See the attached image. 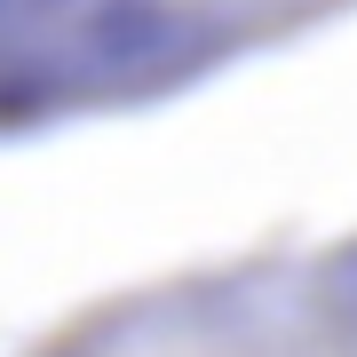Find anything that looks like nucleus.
<instances>
[{"instance_id": "obj_2", "label": "nucleus", "mask_w": 357, "mask_h": 357, "mask_svg": "<svg viewBox=\"0 0 357 357\" xmlns=\"http://www.w3.org/2000/svg\"><path fill=\"white\" fill-rule=\"evenodd\" d=\"M357 0H64L48 24L16 112H103L159 103L246 56L349 16Z\"/></svg>"}, {"instance_id": "obj_3", "label": "nucleus", "mask_w": 357, "mask_h": 357, "mask_svg": "<svg viewBox=\"0 0 357 357\" xmlns=\"http://www.w3.org/2000/svg\"><path fill=\"white\" fill-rule=\"evenodd\" d=\"M56 16H64V0H0V112L24 103V72Z\"/></svg>"}, {"instance_id": "obj_1", "label": "nucleus", "mask_w": 357, "mask_h": 357, "mask_svg": "<svg viewBox=\"0 0 357 357\" xmlns=\"http://www.w3.org/2000/svg\"><path fill=\"white\" fill-rule=\"evenodd\" d=\"M32 357H357V238L135 286Z\"/></svg>"}]
</instances>
